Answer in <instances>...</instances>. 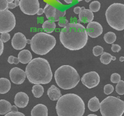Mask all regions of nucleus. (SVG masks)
Returning a JSON list of instances; mask_svg holds the SVG:
<instances>
[{"label":"nucleus","mask_w":124,"mask_h":116,"mask_svg":"<svg viewBox=\"0 0 124 116\" xmlns=\"http://www.w3.org/2000/svg\"><path fill=\"white\" fill-rule=\"evenodd\" d=\"M47 108L43 104H38L31 111V116H47Z\"/></svg>","instance_id":"16"},{"label":"nucleus","mask_w":124,"mask_h":116,"mask_svg":"<svg viewBox=\"0 0 124 116\" xmlns=\"http://www.w3.org/2000/svg\"><path fill=\"white\" fill-rule=\"evenodd\" d=\"M85 111V103L76 94L62 96L56 104V111L58 116H83Z\"/></svg>","instance_id":"3"},{"label":"nucleus","mask_w":124,"mask_h":116,"mask_svg":"<svg viewBox=\"0 0 124 116\" xmlns=\"http://www.w3.org/2000/svg\"><path fill=\"white\" fill-rule=\"evenodd\" d=\"M88 116H97L96 114H89V115H88Z\"/></svg>","instance_id":"50"},{"label":"nucleus","mask_w":124,"mask_h":116,"mask_svg":"<svg viewBox=\"0 0 124 116\" xmlns=\"http://www.w3.org/2000/svg\"><path fill=\"white\" fill-rule=\"evenodd\" d=\"M93 53L95 56H99L101 55L103 53V47L100 45L95 46L93 49Z\"/></svg>","instance_id":"30"},{"label":"nucleus","mask_w":124,"mask_h":116,"mask_svg":"<svg viewBox=\"0 0 124 116\" xmlns=\"http://www.w3.org/2000/svg\"><path fill=\"white\" fill-rule=\"evenodd\" d=\"M81 12L78 14L79 21L83 23H89L94 19V14L90 9H86L84 7H81Z\"/></svg>","instance_id":"15"},{"label":"nucleus","mask_w":124,"mask_h":116,"mask_svg":"<svg viewBox=\"0 0 124 116\" xmlns=\"http://www.w3.org/2000/svg\"><path fill=\"white\" fill-rule=\"evenodd\" d=\"M85 27L80 23H69L60 33V41L66 48L72 51L83 48L88 42Z\"/></svg>","instance_id":"1"},{"label":"nucleus","mask_w":124,"mask_h":116,"mask_svg":"<svg viewBox=\"0 0 124 116\" xmlns=\"http://www.w3.org/2000/svg\"><path fill=\"white\" fill-rule=\"evenodd\" d=\"M116 58L115 56H113V58H112V61H116Z\"/></svg>","instance_id":"48"},{"label":"nucleus","mask_w":124,"mask_h":116,"mask_svg":"<svg viewBox=\"0 0 124 116\" xmlns=\"http://www.w3.org/2000/svg\"><path fill=\"white\" fill-rule=\"evenodd\" d=\"M119 61H120V62H124V56L120 57V59H119Z\"/></svg>","instance_id":"46"},{"label":"nucleus","mask_w":124,"mask_h":116,"mask_svg":"<svg viewBox=\"0 0 124 116\" xmlns=\"http://www.w3.org/2000/svg\"><path fill=\"white\" fill-rule=\"evenodd\" d=\"M114 91V87L111 84H107L104 86V93L107 95L111 94Z\"/></svg>","instance_id":"32"},{"label":"nucleus","mask_w":124,"mask_h":116,"mask_svg":"<svg viewBox=\"0 0 124 116\" xmlns=\"http://www.w3.org/2000/svg\"><path fill=\"white\" fill-rule=\"evenodd\" d=\"M56 8L49 4H47L44 8V13L47 19L54 18L56 12Z\"/></svg>","instance_id":"23"},{"label":"nucleus","mask_w":124,"mask_h":116,"mask_svg":"<svg viewBox=\"0 0 124 116\" xmlns=\"http://www.w3.org/2000/svg\"><path fill=\"white\" fill-rule=\"evenodd\" d=\"M3 51H4V44L0 38V56L3 54Z\"/></svg>","instance_id":"39"},{"label":"nucleus","mask_w":124,"mask_h":116,"mask_svg":"<svg viewBox=\"0 0 124 116\" xmlns=\"http://www.w3.org/2000/svg\"><path fill=\"white\" fill-rule=\"evenodd\" d=\"M8 62L10 64H18L20 62V61H19L18 58H16V57L14 56H10L8 58Z\"/></svg>","instance_id":"35"},{"label":"nucleus","mask_w":124,"mask_h":116,"mask_svg":"<svg viewBox=\"0 0 124 116\" xmlns=\"http://www.w3.org/2000/svg\"><path fill=\"white\" fill-rule=\"evenodd\" d=\"M32 92L35 97H41L44 93L43 86L41 85V84H35L34 86H33Z\"/></svg>","instance_id":"24"},{"label":"nucleus","mask_w":124,"mask_h":116,"mask_svg":"<svg viewBox=\"0 0 124 116\" xmlns=\"http://www.w3.org/2000/svg\"><path fill=\"white\" fill-rule=\"evenodd\" d=\"M9 3L7 0H0V10H6L8 9Z\"/></svg>","instance_id":"33"},{"label":"nucleus","mask_w":124,"mask_h":116,"mask_svg":"<svg viewBox=\"0 0 124 116\" xmlns=\"http://www.w3.org/2000/svg\"><path fill=\"white\" fill-rule=\"evenodd\" d=\"M18 58L19 61L23 64H28L32 59V55L30 52V51L27 50H23L18 55Z\"/></svg>","instance_id":"17"},{"label":"nucleus","mask_w":124,"mask_h":116,"mask_svg":"<svg viewBox=\"0 0 124 116\" xmlns=\"http://www.w3.org/2000/svg\"><path fill=\"white\" fill-rule=\"evenodd\" d=\"M12 46L16 50H21L26 47L27 44V39L21 33H15L12 39Z\"/></svg>","instance_id":"13"},{"label":"nucleus","mask_w":124,"mask_h":116,"mask_svg":"<svg viewBox=\"0 0 124 116\" xmlns=\"http://www.w3.org/2000/svg\"><path fill=\"white\" fill-rule=\"evenodd\" d=\"M112 58H113V56L111 54L108 53H107V52H103L101 54L100 61H101V62L103 64L108 65L112 61Z\"/></svg>","instance_id":"26"},{"label":"nucleus","mask_w":124,"mask_h":116,"mask_svg":"<svg viewBox=\"0 0 124 116\" xmlns=\"http://www.w3.org/2000/svg\"><path fill=\"white\" fill-rule=\"evenodd\" d=\"M121 77L118 73H113L111 76V82L113 84H117L120 80Z\"/></svg>","instance_id":"31"},{"label":"nucleus","mask_w":124,"mask_h":116,"mask_svg":"<svg viewBox=\"0 0 124 116\" xmlns=\"http://www.w3.org/2000/svg\"><path fill=\"white\" fill-rule=\"evenodd\" d=\"M29 97L27 94L23 92H19L15 95L14 103L17 107L23 108L28 105Z\"/></svg>","instance_id":"14"},{"label":"nucleus","mask_w":124,"mask_h":116,"mask_svg":"<svg viewBox=\"0 0 124 116\" xmlns=\"http://www.w3.org/2000/svg\"><path fill=\"white\" fill-rule=\"evenodd\" d=\"M100 110L102 116H122L124 102L118 97L108 96L102 101Z\"/></svg>","instance_id":"7"},{"label":"nucleus","mask_w":124,"mask_h":116,"mask_svg":"<svg viewBox=\"0 0 124 116\" xmlns=\"http://www.w3.org/2000/svg\"><path fill=\"white\" fill-rule=\"evenodd\" d=\"M26 77L31 84H47L52 79L49 63L41 58H34L26 67Z\"/></svg>","instance_id":"2"},{"label":"nucleus","mask_w":124,"mask_h":116,"mask_svg":"<svg viewBox=\"0 0 124 116\" xmlns=\"http://www.w3.org/2000/svg\"><path fill=\"white\" fill-rule=\"evenodd\" d=\"M86 32L88 36L92 38H96L102 34L103 27L99 22L92 21L87 25Z\"/></svg>","instance_id":"12"},{"label":"nucleus","mask_w":124,"mask_h":116,"mask_svg":"<svg viewBox=\"0 0 124 116\" xmlns=\"http://www.w3.org/2000/svg\"><path fill=\"white\" fill-rule=\"evenodd\" d=\"M10 80L14 84L16 85L22 84L26 79V73L18 67L12 68L9 73Z\"/></svg>","instance_id":"11"},{"label":"nucleus","mask_w":124,"mask_h":116,"mask_svg":"<svg viewBox=\"0 0 124 116\" xmlns=\"http://www.w3.org/2000/svg\"><path fill=\"white\" fill-rule=\"evenodd\" d=\"M69 22L66 19L63 18V19H61L60 21H58V26L61 27H65L66 26H67L68 25Z\"/></svg>","instance_id":"36"},{"label":"nucleus","mask_w":124,"mask_h":116,"mask_svg":"<svg viewBox=\"0 0 124 116\" xmlns=\"http://www.w3.org/2000/svg\"><path fill=\"white\" fill-rule=\"evenodd\" d=\"M11 111H12V112H17L18 111L17 106H16V105H13V106H12Z\"/></svg>","instance_id":"43"},{"label":"nucleus","mask_w":124,"mask_h":116,"mask_svg":"<svg viewBox=\"0 0 124 116\" xmlns=\"http://www.w3.org/2000/svg\"><path fill=\"white\" fill-rule=\"evenodd\" d=\"M12 105L6 100H0V114L6 115L11 111Z\"/></svg>","instance_id":"21"},{"label":"nucleus","mask_w":124,"mask_h":116,"mask_svg":"<svg viewBox=\"0 0 124 116\" xmlns=\"http://www.w3.org/2000/svg\"><path fill=\"white\" fill-rule=\"evenodd\" d=\"M15 15L8 10H0V33H9L15 28Z\"/></svg>","instance_id":"8"},{"label":"nucleus","mask_w":124,"mask_h":116,"mask_svg":"<svg viewBox=\"0 0 124 116\" xmlns=\"http://www.w3.org/2000/svg\"><path fill=\"white\" fill-rule=\"evenodd\" d=\"M116 91L119 95L124 94V81L120 80L116 86Z\"/></svg>","instance_id":"28"},{"label":"nucleus","mask_w":124,"mask_h":116,"mask_svg":"<svg viewBox=\"0 0 124 116\" xmlns=\"http://www.w3.org/2000/svg\"><path fill=\"white\" fill-rule=\"evenodd\" d=\"M15 4L16 6H20V0H15Z\"/></svg>","instance_id":"44"},{"label":"nucleus","mask_w":124,"mask_h":116,"mask_svg":"<svg viewBox=\"0 0 124 116\" xmlns=\"http://www.w3.org/2000/svg\"><path fill=\"white\" fill-rule=\"evenodd\" d=\"M4 116H25L24 114L22 112H20L17 111V112H9L5 115Z\"/></svg>","instance_id":"37"},{"label":"nucleus","mask_w":124,"mask_h":116,"mask_svg":"<svg viewBox=\"0 0 124 116\" xmlns=\"http://www.w3.org/2000/svg\"><path fill=\"white\" fill-rule=\"evenodd\" d=\"M31 40L30 39H27V44H31Z\"/></svg>","instance_id":"49"},{"label":"nucleus","mask_w":124,"mask_h":116,"mask_svg":"<svg viewBox=\"0 0 124 116\" xmlns=\"http://www.w3.org/2000/svg\"><path fill=\"white\" fill-rule=\"evenodd\" d=\"M66 10L64 11H61L58 9H56L55 15L54 18V21H58L61 19V18H63L66 15Z\"/></svg>","instance_id":"29"},{"label":"nucleus","mask_w":124,"mask_h":116,"mask_svg":"<svg viewBox=\"0 0 124 116\" xmlns=\"http://www.w3.org/2000/svg\"><path fill=\"white\" fill-rule=\"evenodd\" d=\"M88 106L89 110L93 112H96L98 111L101 106V103L98 98L96 97H93L91 98L88 102Z\"/></svg>","instance_id":"20"},{"label":"nucleus","mask_w":124,"mask_h":116,"mask_svg":"<svg viewBox=\"0 0 124 116\" xmlns=\"http://www.w3.org/2000/svg\"><path fill=\"white\" fill-rule=\"evenodd\" d=\"M55 80L57 85L63 90L75 88L79 82L80 76L77 70L70 65H62L55 71Z\"/></svg>","instance_id":"4"},{"label":"nucleus","mask_w":124,"mask_h":116,"mask_svg":"<svg viewBox=\"0 0 124 116\" xmlns=\"http://www.w3.org/2000/svg\"><path fill=\"white\" fill-rule=\"evenodd\" d=\"M78 1H83V0H77Z\"/></svg>","instance_id":"52"},{"label":"nucleus","mask_w":124,"mask_h":116,"mask_svg":"<svg viewBox=\"0 0 124 116\" xmlns=\"http://www.w3.org/2000/svg\"><path fill=\"white\" fill-rule=\"evenodd\" d=\"M82 82L88 88H94L99 84L100 76L96 71L86 73L82 76Z\"/></svg>","instance_id":"10"},{"label":"nucleus","mask_w":124,"mask_h":116,"mask_svg":"<svg viewBox=\"0 0 124 116\" xmlns=\"http://www.w3.org/2000/svg\"><path fill=\"white\" fill-rule=\"evenodd\" d=\"M30 44L34 53L39 55H45L54 48L56 39L49 34L40 32L33 36Z\"/></svg>","instance_id":"5"},{"label":"nucleus","mask_w":124,"mask_h":116,"mask_svg":"<svg viewBox=\"0 0 124 116\" xmlns=\"http://www.w3.org/2000/svg\"><path fill=\"white\" fill-rule=\"evenodd\" d=\"M65 1V3H66L67 4H71V3L73 2V0H64Z\"/></svg>","instance_id":"45"},{"label":"nucleus","mask_w":124,"mask_h":116,"mask_svg":"<svg viewBox=\"0 0 124 116\" xmlns=\"http://www.w3.org/2000/svg\"><path fill=\"white\" fill-rule=\"evenodd\" d=\"M106 19L111 27L117 31L124 29V4L113 3L105 12Z\"/></svg>","instance_id":"6"},{"label":"nucleus","mask_w":124,"mask_h":116,"mask_svg":"<svg viewBox=\"0 0 124 116\" xmlns=\"http://www.w3.org/2000/svg\"><path fill=\"white\" fill-rule=\"evenodd\" d=\"M44 13V9H43L42 8H39V9L38 10V12L37 13V14L38 15H43V13Z\"/></svg>","instance_id":"42"},{"label":"nucleus","mask_w":124,"mask_h":116,"mask_svg":"<svg viewBox=\"0 0 124 116\" xmlns=\"http://www.w3.org/2000/svg\"><path fill=\"white\" fill-rule=\"evenodd\" d=\"M20 7L23 13L34 15L40 8V3L39 0H20Z\"/></svg>","instance_id":"9"},{"label":"nucleus","mask_w":124,"mask_h":116,"mask_svg":"<svg viewBox=\"0 0 124 116\" xmlns=\"http://www.w3.org/2000/svg\"><path fill=\"white\" fill-rule=\"evenodd\" d=\"M103 39H104V41L107 44H113L116 40V35L114 32H109L105 34L104 36H103Z\"/></svg>","instance_id":"25"},{"label":"nucleus","mask_w":124,"mask_h":116,"mask_svg":"<svg viewBox=\"0 0 124 116\" xmlns=\"http://www.w3.org/2000/svg\"><path fill=\"white\" fill-rule=\"evenodd\" d=\"M81 10H82V9H81L80 7H76L74 9V12L76 14H77V15H78V14L80 13Z\"/></svg>","instance_id":"40"},{"label":"nucleus","mask_w":124,"mask_h":116,"mask_svg":"<svg viewBox=\"0 0 124 116\" xmlns=\"http://www.w3.org/2000/svg\"><path fill=\"white\" fill-rule=\"evenodd\" d=\"M101 9V3L98 1H94L91 2L89 4V9L93 12H97Z\"/></svg>","instance_id":"27"},{"label":"nucleus","mask_w":124,"mask_h":116,"mask_svg":"<svg viewBox=\"0 0 124 116\" xmlns=\"http://www.w3.org/2000/svg\"><path fill=\"white\" fill-rule=\"evenodd\" d=\"M47 94L49 96V99L51 100H58L60 98L62 97L61 91L56 86L54 85H52V86L47 90Z\"/></svg>","instance_id":"18"},{"label":"nucleus","mask_w":124,"mask_h":116,"mask_svg":"<svg viewBox=\"0 0 124 116\" xmlns=\"http://www.w3.org/2000/svg\"><path fill=\"white\" fill-rule=\"evenodd\" d=\"M7 1H8V3H13V1H15V0H7Z\"/></svg>","instance_id":"47"},{"label":"nucleus","mask_w":124,"mask_h":116,"mask_svg":"<svg viewBox=\"0 0 124 116\" xmlns=\"http://www.w3.org/2000/svg\"><path fill=\"white\" fill-rule=\"evenodd\" d=\"M56 24L54 21L47 20L45 21L42 25V28L46 33H51L55 29Z\"/></svg>","instance_id":"22"},{"label":"nucleus","mask_w":124,"mask_h":116,"mask_svg":"<svg viewBox=\"0 0 124 116\" xmlns=\"http://www.w3.org/2000/svg\"><path fill=\"white\" fill-rule=\"evenodd\" d=\"M0 38H1V41H3V43H5V42H7L8 41H9V40H10V34H9L8 33H1V34Z\"/></svg>","instance_id":"34"},{"label":"nucleus","mask_w":124,"mask_h":116,"mask_svg":"<svg viewBox=\"0 0 124 116\" xmlns=\"http://www.w3.org/2000/svg\"><path fill=\"white\" fill-rule=\"evenodd\" d=\"M91 0H85V1L86 2V3H89V2H90Z\"/></svg>","instance_id":"51"},{"label":"nucleus","mask_w":124,"mask_h":116,"mask_svg":"<svg viewBox=\"0 0 124 116\" xmlns=\"http://www.w3.org/2000/svg\"><path fill=\"white\" fill-rule=\"evenodd\" d=\"M16 7V6L15 5V3H10L8 4V9H15Z\"/></svg>","instance_id":"41"},{"label":"nucleus","mask_w":124,"mask_h":116,"mask_svg":"<svg viewBox=\"0 0 124 116\" xmlns=\"http://www.w3.org/2000/svg\"><path fill=\"white\" fill-rule=\"evenodd\" d=\"M11 84L7 78H0V94H6L9 91Z\"/></svg>","instance_id":"19"},{"label":"nucleus","mask_w":124,"mask_h":116,"mask_svg":"<svg viewBox=\"0 0 124 116\" xmlns=\"http://www.w3.org/2000/svg\"><path fill=\"white\" fill-rule=\"evenodd\" d=\"M120 50H121V47H120V45H119L118 44H112V52H114V53H118V52H120Z\"/></svg>","instance_id":"38"}]
</instances>
